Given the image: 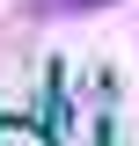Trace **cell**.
<instances>
[{"mask_svg":"<svg viewBox=\"0 0 139 146\" xmlns=\"http://www.w3.org/2000/svg\"><path fill=\"white\" fill-rule=\"evenodd\" d=\"M0 146H44V139H37L29 124H0Z\"/></svg>","mask_w":139,"mask_h":146,"instance_id":"1","label":"cell"}]
</instances>
